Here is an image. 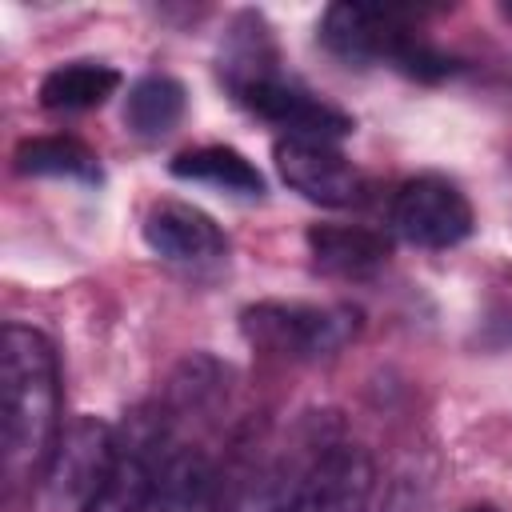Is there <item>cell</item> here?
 Wrapping results in <instances>:
<instances>
[{
  "instance_id": "cell-15",
  "label": "cell",
  "mask_w": 512,
  "mask_h": 512,
  "mask_svg": "<svg viewBox=\"0 0 512 512\" xmlns=\"http://www.w3.org/2000/svg\"><path fill=\"white\" fill-rule=\"evenodd\" d=\"M16 172L100 184V156L72 136H36L16 148Z\"/></svg>"
},
{
  "instance_id": "cell-12",
  "label": "cell",
  "mask_w": 512,
  "mask_h": 512,
  "mask_svg": "<svg viewBox=\"0 0 512 512\" xmlns=\"http://www.w3.org/2000/svg\"><path fill=\"white\" fill-rule=\"evenodd\" d=\"M308 252L312 260L332 276H368L380 264H388V240L372 228L352 224H316L308 228Z\"/></svg>"
},
{
  "instance_id": "cell-5",
  "label": "cell",
  "mask_w": 512,
  "mask_h": 512,
  "mask_svg": "<svg viewBox=\"0 0 512 512\" xmlns=\"http://www.w3.org/2000/svg\"><path fill=\"white\" fill-rule=\"evenodd\" d=\"M116 452H120V440L116 432L96 420V416H80L72 420L44 472H40V500L48 512H84L92 504V496L104 488L112 464H116Z\"/></svg>"
},
{
  "instance_id": "cell-18",
  "label": "cell",
  "mask_w": 512,
  "mask_h": 512,
  "mask_svg": "<svg viewBox=\"0 0 512 512\" xmlns=\"http://www.w3.org/2000/svg\"><path fill=\"white\" fill-rule=\"evenodd\" d=\"M508 16H512V4H508Z\"/></svg>"
},
{
  "instance_id": "cell-13",
  "label": "cell",
  "mask_w": 512,
  "mask_h": 512,
  "mask_svg": "<svg viewBox=\"0 0 512 512\" xmlns=\"http://www.w3.org/2000/svg\"><path fill=\"white\" fill-rule=\"evenodd\" d=\"M184 108H188L184 84L168 72H148L124 96V124L140 140H164L184 120Z\"/></svg>"
},
{
  "instance_id": "cell-10",
  "label": "cell",
  "mask_w": 512,
  "mask_h": 512,
  "mask_svg": "<svg viewBox=\"0 0 512 512\" xmlns=\"http://www.w3.org/2000/svg\"><path fill=\"white\" fill-rule=\"evenodd\" d=\"M140 512H216V468L200 448L164 452Z\"/></svg>"
},
{
  "instance_id": "cell-11",
  "label": "cell",
  "mask_w": 512,
  "mask_h": 512,
  "mask_svg": "<svg viewBox=\"0 0 512 512\" xmlns=\"http://www.w3.org/2000/svg\"><path fill=\"white\" fill-rule=\"evenodd\" d=\"M168 172L176 180H192V184H204V188H216V192H228V196H244V200H256L264 192L260 168L228 144L188 148L168 164Z\"/></svg>"
},
{
  "instance_id": "cell-16",
  "label": "cell",
  "mask_w": 512,
  "mask_h": 512,
  "mask_svg": "<svg viewBox=\"0 0 512 512\" xmlns=\"http://www.w3.org/2000/svg\"><path fill=\"white\" fill-rule=\"evenodd\" d=\"M244 512H300V488H296V468H276L272 476H264Z\"/></svg>"
},
{
  "instance_id": "cell-8",
  "label": "cell",
  "mask_w": 512,
  "mask_h": 512,
  "mask_svg": "<svg viewBox=\"0 0 512 512\" xmlns=\"http://www.w3.org/2000/svg\"><path fill=\"white\" fill-rule=\"evenodd\" d=\"M300 512H368L376 468L360 444L332 440L296 468Z\"/></svg>"
},
{
  "instance_id": "cell-3",
  "label": "cell",
  "mask_w": 512,
  "mask_h": 512,
  "mask_svg": "<svg viewBox=\"0 0 512 512\" xmlns=\"http://www.w3.org/2000/svg\"><path fill=\"white\" fill-rule=\"evenodd\" d=\"M316 32H320V44L348 68L388 64L412 80H444L456 72V60L416 28L408 8L332 4L324 8Z\"/></svg>"
},
{
  "instance_id": "cell-7",
  "label": "cell",
  "mask_w": 512,
  "mask_h": 512,
  "mask_svg": "<svg viewBox=\"0 0 512 512\" xmlns=\"http://www.w3.org/2000/svg\"><path fill=\"white\" fill-rule=\"evenodd\" d=\"M272 160L280 180L320 208H348L364 200L360 168L328 140H296L284 136L272 144Z\"/></svg>"
},
{
  "instance_id": "cell-14",
  "label": "cell",
  "mask_w": 512,
  "mask_h": 512,
  "mask_svg": "<svg viewBox=\"0 0 512 512\" xmlns=\"http://www.w3.org/2000/svg\"><path fill=\"white\" fill-rule=\"evenodd\" d=\"M116 88H120V72L112 64L72 60L40 80V104L52 112H84V108H100L108 96H116Z\"/></svg>"
},
{
  "instance_id": "cell-1",
  "label": "cell",
  "mask_w": 512,
  "mask_h": 512,
  "mask_svg": "<svg viewBox=\"0 0 512 512\" xmlns=\"http://www.w3.org/2000/svg\"><path fill=\"white\" fill-rule=\"evenodd\" d=\"M60 440V368L44 332L4 324L0 332V448L8 484L44 472Z\"/></svg>"
},
{
  "instance_id": "cell-6",
  "label": "cell",
  "mask_w": 512,
  "mask_h": 512,
  "mask_svg": "<svg viewBox=\"0 0 512 512\" xmlns=\"http://www.w3.org/2000/svg\"><path fill=\"white\" fill-rule=\"evenodd\" d=\"M388 224L400 240H408L416 248H452L472 236L476 216H472L468 196L452 180L424 172L396 188Z\"/></svg>"
},
{
  "instance_id": "cell-9",
  "label": "cell",
  "mask_w": 512,
  "mask_h": 512,
  "mask_svg": "<svg viewBox=\"0 0 512 512\" xmlns=\"http://www.w3.org/2000/svg\"><path fill=\"white\" fill-rule=\"evenodd\" d=\"M144 244L172 264H212L228 252L220 224L184 200H156L144 216Z\"/></svg>"
},
{
  "instance_id": "cell-17",
  "label": "cell",
  "mask_w": 512,
  "mask_h": 512,
  "mask_svg": "<svg viewBox=\"0 0 512 512\" xmlns=\"http://www.w3.org/2000/svg\"><path fill=\"white\" fill-rule=\"evenodd\" d=\"M468 512H496L492 504H476V508H468Z\"/></svg>"
},
{
  "instance_id": "cell-4",
  "label": "cell",
  "mask_w": 512,
  "mask_h": 512,
  "mask_svg": "<svg viewBox=\"0 0 512 512\" xmlns=\"http://www.w3.org/2000/svg\"><path fill=\"white\" fill-rule=\"evenodd\" d=\"M240 332L260 352L284 360H324L360 332V312L348 304L260 300L240 312Z\"/></svg>"
},
{
  "instance_id": "cell-2",
  "label": "cell",
  "mask_w": 512,
  "mask_h": 512,
  "mask_svg": "<svg viewBox=\"0 0 512 512\" xmlns=\"http://www.w3.org/2000/svg\"><path fill=\"white\" fill-rule=\"evenodd\" d=\"M220 76L236 104H244L252 116L284 128L296 140H340L356 124L348 112L328 104L324 96L308 92L300 80L280 72V56L272 48L268 24L256 12H240L228 28L224 52H220Z\"/></svg>"
}]
</instances>
